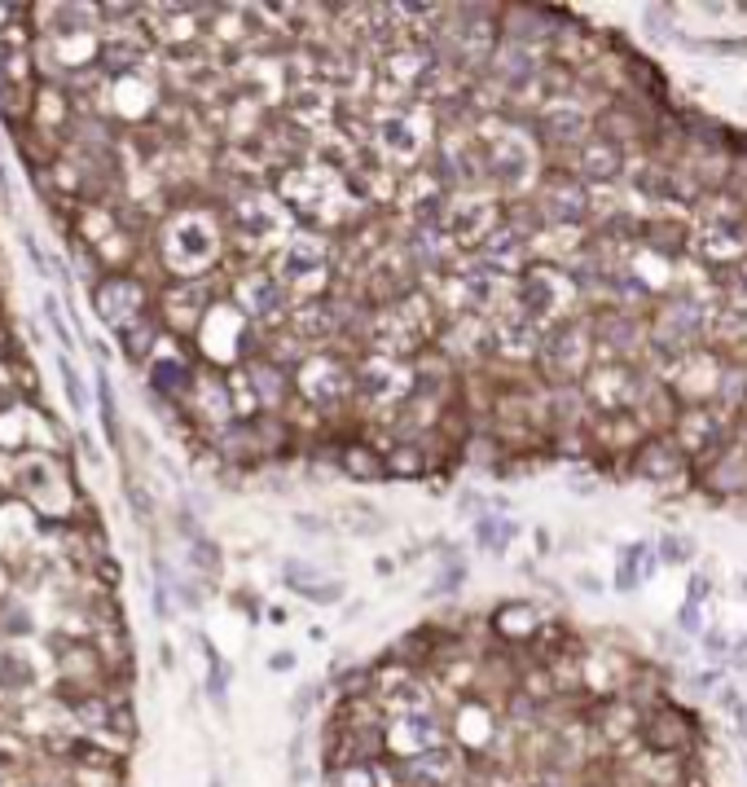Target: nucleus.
Here are the masks:
<instances>
[{
    "mask_svg": "<svg viewBox=\"0 0 747 787\" xmlns=\"http://www.w3.org/2000/svg\"><path fill=\"white\" fill-rule=\"evenodd\" d=\"M286 581H291L304 598H317V603H334V598H343V585L317 581V572L304 568V563H286Z\"/></svg>",
    "mask_w": 747,
    "mask_h": 787,
    "instance_id": "nucleus-1",
    "label": "nucleus"
},
{
    "mask_svg": "<svg viewBox=\"0 0 747 787\" xmlns=\"http://www.w3.org/2000/svg\"><path fill=\"white\" fill-rule=\"evenodd\" d=\"M479 537H484L488 546H497V550H501L510 537H515V524H493V519H488V524H479Z\"/></svg>",
    "mask_w": 747,
    "mask_h": 787,
    "instance_id": "nucleus-3",
    "label": "nucleus"
},
{
    "mask_svg": "<svg viewBox=\"0 0 747 787\" xmlns=\"http://www.w3.org/2000/svg\"><path fill=\"white\" fill-rule=\"evenodd\" d=\"M739 656H747V638H743V642H739Z\"/></svg>",
    "mask_w": 747,
    "mask_h": 787,
    "instance_id": "nucleus-7",
    "label": "nucleus"
},
{
    "mask_svg": "<svg viewBox=\"0 0 747 787\" xmlns=\"http://www.w3.org/2000/svg\"><path fill=\"white\" fill-rule=\"evenodd\" d=\"M62 379H66V392H71L75 409H84V387H80V374L71 370V361H62Z\"/></svg>",
    "mask_w": 747,
    "mask_h": 787,
    "instance_id": "nucleus-4",
    "label": "nucleus"
},
{
    "mask_svg": "<svg viewBox=\"0 0 747 787\" xmlns=\"http://www.w3.org/2000/svg\"><path fill=\"white\" fill-rule=\"evenodd\" d=\"M545 787H559V783H545Z\"/></svg>",
    "mask_w": 747,
    "mask_h": 787,
    "instance_id": "nucleus-8",
    "label": "nucleus"
},
{
    "mask_svg": "<svg viewBox=\"0 0 747 787\" xmlns=\"http://www.w3.org/2000/svg\"><path fill=\"white\" fill-rule=\"evenodd\" d=\"M664 559H686V546H682V541L668 537V541H664Z\"/></svg>",
    "mask_w": 747,
    "mask_h": 787,
    "instance_id": "nucleus-5",
    "label": "nucleus"
},
{
    "mask_svg": "<svg viewBox=\"0 0 747 787\" xmlns=\"http://www.w3.org/2000/svg\"><path fill=\"white\" fill-rule=\"evenodd\" d=\"M291 664H295V656H286V651H282V656H273V669H291Z\"/></svg>",
    "mask_w": 747,
    "mask_h": 787,
    "instance_id": "nucleus-6",
    "label": "nucleus"
},
{
    "mask_svg": "<svg viewBox=\"0 0 747 787\" xmlns=\"http://www.w3.org/2000/svg\"><path fill=\"white\" fill-rule=\"evenodd\" d=\"M646 744H651L655 752H673V748H682L686 744V722L682 717H655L651 726H646Z\"/></svg>",
    "mask_w": 747,
    "mask_h": 787,
    "instance_id": "nucleus-2",
    "label": "nucleus"
}]
</instances>
